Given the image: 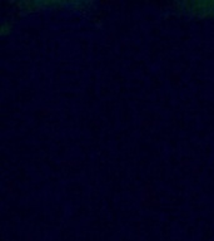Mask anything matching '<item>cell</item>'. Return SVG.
Instances as JSON below:
<instances>
[{"instance_id": "6da1fadb", "label": "cell", "mask_w": 214, "mask_h": 241, "mask_svg": "<svg viewBox=\"0 0 214 241\" xmlns=\"http://www.w3.org/2000/svg\"><path fill=\"white\" fill-rule=\"evenodd\" d=\"M182 6H185V11L190 15L214 18V3H187Z\"/></svg>"}]
</instances>
